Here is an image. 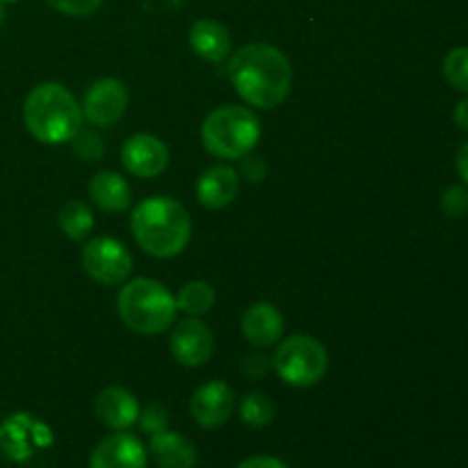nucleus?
<instances>
[{"instance_id":"1","label":"nucleus","mask_w":468,"mask_h":468,"mask_svg":"<svg viewBox=\"0 0 468 468\" xmlns=\"http://www.w3.org/2000/svg\"><path fill=\"white\" fill-rule=\"evenodd\" d=\"M229 78L245 103L259 110H272L291 94L292 67L277 46L259 41L233 53Z\"/></svg>"},{"instance_id":"2","label":"nucleus","mask_w":468,"mask_h":468,"mask_svg":"<svg viewBox=\"0 0 468 468\" xmlns=\"http://www.w3.org/2000/svg\"><path fill=\"white\" fill-rule=\"evenodd\" d=\"M131 231L142 251L154 259H174L190 242L192 219L186 206L172 197L158 195L135 206Z\"/></svg>"},{"instance_id":"3","label":"nucleus","mask_w":468,"mask_h":468,"mask_svg":"<svg viewBox=\"0 0 468 468\" xmlns=\"http://www.w3.org/2000/svg\"><path fill=\"white\" fill-rule=\"evenodd\" d=\"M82 105L62 82H41L32 87L23 103V123L41 144H67L82 128Z\"/></svg>"},{"instance_id":"4","label":"nucleus","mask_w":468,"mask_h":468,"mask_svg":"<svg viewBox=\"0 0 468 468\" xmlns=\"http://www.w3.org/2000/svg\"><path fill=\"white\" fill-rule=\"evenodd\" d=\"M117 311L122 323L142 336L167 332L176 320V297L155 279H133L119 291Z\"/></svg>"},{"instance_id":"5","label":"nucleus","mask_w":468,"mask_h":468,"mask_svg":"<svg viewBox=\"0 0 468 468\" xmlns=\"http://www.w3.org/2000/svg\"><path fill=\"white\" fill-rule=\"evenodd\" d=\"M261 122L245 105H222L201 123V142L215 158L240 160L256 149Z\"/></svg>"},{"instance_id":"6","label":"nucleus","mask_w":468,"mask_h":468,"mask_svg":"<svg viewBox=\"0 0 468 468\" xmlns=\"http://www.w3.org/2000/svg\"><path fill=\"white\" fill-rule=\"evenodd\" d=\"M272 366L288 387L309 388L327 375L329 355L318 338L295 334L279 343L272 356Z\"/></svg>"},{"instance_id":"7","label":"nucleus","mask_w":468,"mask_h":468,"mask_svg":"<svg viewBox=\"0 0 468 468\" xmlns=\"http://www.w3.org/2000/svg\"><path fill=\"white\" fill-rule=\"evenodd\" d=\"M82 268L103 286H119L133 272V256L122 240L110 236H96L82 247Z\"/></svg>"},{"instance_id":"8","label":"nucleus","mask_w":468,"mask_h":468,"mask_svg":"<svg viewBox=\"0 0 468 468\" xmlns=\"http://www.w3.org/2000/svg\"><path fill=\"white\" fill-rule=\"evenodd\" d=\"M82 114L96 128L117 123L128 108V90L117 78H99L82 96Z\"/></svg>"},{"instance_id":"9","label":"nucleus","mask_w":468,"mask_h":468,"mask_svg":"<svg viewBox=\"0 0 468 468\" xmlns=\"http://www.w3.org/2000/svg\"><path fill=\"white\" fill-rule=\"evenodd\" d=\"M233 410H236V391L222 379L201 384L190 398V416L206 430L222 428L231 419Z\"/></svg>"},{"instance_id":"10","label":"nucleus","mask_w":468,"mask_h":468,"mask_svg":"<svg viewBox=\"0 0 468 468\" xmlns=\"http://www.w3.org/2000/svg\"><path fill=\"white\" fill-rule=\"evenodd\" d=\"M169 346H172L174 359L187 368L208 364L210 356L215 355L213 332L199 318H186L174 323Z\"/></svg>"},{"instance_id":"11","label":"nucleus","mask_w":468,"mask_h":468,"mask_svg":"<svg viewBox=\"0 0 468 468\" xmlns=\"http://www.w3.org/2000/svg\"><path fill=\"white\" fill-rule=\"evenodd\" d=\"M122 163L133 176L155 178L167 169L169 149L160 137L149 135V133H137L123 142Z\"/></svg>"},{"instance_id":"12","label":"nucleus","mask_w":468,"mask_h":468,"mask_svg":"<svg viewBox=\"0 0 468 468\" xmlns=\"http://www.w3.org/2000/svg\"><path fill=\"white\" fill-rule=\"evenodd\" d=\"M146 448L135 434L114 432L91 451L90 468H146Z\"/></svg>"},{"instance_id":"13","label":"nucleus","mask_w":468,"mask_h":468,"mask_svg":"<svg viewBox=\"0 0 468 468\" xmlns=\"http://www.w3.org/2000/svg\"><path fill=\"white\" fill-rule=\"evenodd\" d=\"M240 190V176L229 165H213L197 178V199L210 210L227 208Z\"/></svg>"},{"instance_id":"14","label":"nucleus","mask_w":468,"mask_h":468,"mask_svg":"<svg viewBox=\"0 0 468 468\" xmlns=\"http://www.w3.org/2000/svg\"><path fill=\"white\" fill-rule=\"evenodd\" d=\"M94 410L101 423L112 428L114 432H123V430L133 428L140 419V402L123 387L103 388L96 398Z\"/></svg>"},{"instance_id":"15","label":"nucleus","mask_w":468,"mask_h":468,"mask_svg":"<svg viewBox=\"0 0 468 468\" xmlns=\"http://www.w3.org/2000/svg\"><path fill=\"white\" fill-rule=\"evenodd\" d=\"M242 334L254 347H270L282 341L283 315L270 302H256L242 315Z\"/></svg>"},{"instance_id":"16","label":"nucleus","mask_w":468,"mask_h":468,"mask_svg":"<svg viewBox=\"0 0 468 468\" xmlns=\"http://www.w3.org/2000/svg\"><path fill=\"white\" fill-rule=\"evenodd\" d=\"M149 452L160 468H195L199 451L195 443L181 432L163 430L149 441Z\"/></svg>"},{"instance_id":"17","label":"nucleus","mask_w":468,"mask_h":468,"mask_svg":"<svg viewBox=\"0 0 468 468\" xmlns=\"http://www.w3.org/2000/svg\"><path fill=\"white\" fill-rule=\"evenodd\" d=\"M190 48L206 62H224L231 55V35L215 18H199L190 27Z\"/></svg>"},{"instance_id":"18","label":"nucleus","mask_w":468,"mask_h":468,"mask_svg":"<svg viewBox=\"0 0 468 468\" xmlns=\"http://www.w3.org/2000/svg\"><path fill=\"white\" fill-rule=\"evenodd\" d=\"M87 192H90V199L105 213H123L131 206V186L122 174L110 172V169L94 174Z\"/></svg>"},{"instance_id":"19","label":"nucleus","mask_w":468,"mask_h":468,"mask_svg":"<svg viewBox=\"0 0 468 468\" xmlns=\"http://www.w3.org/2000/svg\"><path fill=\"white\" fill-rule=\"evenodd\" d=\"M58 224L62 233L71 240H85L90 231L94 229V213L85 201L71 199L59 208Z\"/></svg>"},{"instance_id":"20","label":"nucleus","mask_w":468,"mask_h":468,"mask_svg":"<svg viewBox=\"0 0 468 468\" xmlns=\"http://www.w3.org/2000/svg\"><path fill=\"white\" fill-rule=\"evenodd\" d=\"M215 300H218V295H215V288L208 282H187L178 291L176 306L183 314L199 318V315H206L213 309Z\"/></svg>"},{"instance_id":"21","label":"nucleus","mask_w":468,"mask_h":468,"mask_svg":"<svg viewBox=\"0 0 468 468\" xmlns=\"http://www.w3.org/2000/svg\"><path fill=\"white\" fill-rule=\"evenodd\" d=\"M274 402L265 393L251 391L240 402V419L250 428H265L274 420Z\"/></svg>"},{"instance_id":"22","label":"nucleus","mask_w":468,"mask_h":468,"mask_svg":"<svg viewBox=\"0 0 468 468\" xmlns=\"http://www.w3.org/2000/svg\"><path fill=\"white\" fill-rule=\"evenodd\" d=\"M443 76L451 87L468 91V46H457L443 59Z\"/></svg>"},{"instance_id":"23","label":"nucleus","mask_w":468,"mask_h":468,"mask_svg":"<svg viewBox=\"0 0 468 468\" xmlns=\"http://www.w3.org/2000/svg\"><path fill=\"white\" fill-rule=\"evenodd\" d=\"M69 142L73 146V154L80 160H85V163H96V160H101V155L105 151L103 137L96 131H87V128H80Z\"/></svg>"},{"instance_id":"24","label":"nucleus","mask_w":468,"mask_h":468,"mask_svg":"<svg viewBox=\"0 0 468 468\" xmlns=\"http://www.w3.org/2000/svg\"><path fill=\"white\" fill-rule=\"evenodd\" d=\"M137 423H140L142 432H146L149 437H154V434L167 430L169 414L163 405L154 402V405H146L144 410H140V419H137Z\"/></svg>"},{"instance_id":"25","label":"nucleus","mask_w":468,"mask_h":468,"mask_svg":"<svg viewBox=\"0 0 468 468\" xmlns=\"http://www.w3.org/2000/svg\"><path fill=\"white\" fill-rule=\"evenodd\" d=\"M443 213L451 218H464L468 213V190L462 186H451L441 195Z\"/></svg>"},{"instance_id":"26","label":"nucleus","mask_w":468,"mask_h":468,"mask_svg":"<svg viewBox=\"0 0 468 468\" xmlns=\"http://www.w3.org/2000/svg\"><path fill=\"white\" fill-rule=\"evenodd\" d=\"M55 12L67 16H90L103 5V0H46Z\"/></svg>"},{"instance_id":"27","label":"nucleus","mask_w":468,"mask_h":468,"mask_svg":"<svg viewBox=\"0 0 468 468\" xmlns=\"http://www.w3.org/2000/svg\"><path fill=\"white\" fill-rule=\"evenodd\" d=\"M242 165H240V174L238 176H242L245 181L250 183H263L265 176H268V165H265V160L261 158V155H254V154H247L245 158H240Z\"/></svg>"},{"instance_id":"28","label":"nucleus","mask_w":468,"mask_h":468,"mask_svg":"<svg viewBox=\"0 0 468 468\" xmlns=\"http://www.w3.org/2000/svg\"><path fill=\"white\" fill-rule=\"evenodd\" d=\"M270 370V359L265 355H251V356H245V359H242V373L247 375V378H254V379H259V378H263L265 373H268Z\"/></svg>"},{"instance_id":"29","label":"nucleus","mask_w":468,"mask_h":468,"mask_svg":"<svg viewBox=\"0 0 468 468\" xmlns=\"http://www.w3.org/2000/svg\"><path fill=\"white\" fill-rule=\"evenodd\" d=\"M236 468H288V466L283 464L279 457L254 455V457H247V460H242Z\"/></svg>"},{"instance_id":"30","label":"nucleus","mask_w":468,"mask_h":468,"mask_svg":"<svg viewBox=\"0 0 468 468\" xmlns=\"http://www.w3.org/2000/svg\"><path fill=\"white\" fill-rule=\"evenodd\" d=\"M455 167H457V174H460V176L468 183V142H464V144L457 149Z\"/></svg>"},{"instance_id":"31","label":"nucleus","mask_w":468,"mask_h":468,"mask_svg":"<svg viewBox=\"0 0 468 468\" xmlns=\"http://www.w3.org/2000/svg\"><path fill=\"white\" fill-rule=\"evenodd\" d=\"M452 117H455V123L462 128V131H468V96L457 103L455 114H452Z\"/></svg>"},{"instance_id":"32","label":"nucleus","mask_w":468,"mask_h":468,"mask_svg":"<svg viewBox=\"0 0 468 468\" xmlns=\"http://www.w3.org/2000/svg\"><path fill=\"white\" fill-rule=\"evenodd\" d=\"M3 5H5V3H0V23L5 21V7H3Z\"/></svg>"},{"instance_id":"33","label":"nucleus","mask_w":468,"mask_h":468,"mask_svg":"<svg viewBox=\"0 0 468 468\" xmlns=\"http://www.w3.org/2000/svg\"><path fill=\"white\" fill-rule=\"evenodd\" d=\"M0 3H16V0H0Z\"/></svg>"}]
</instances>
